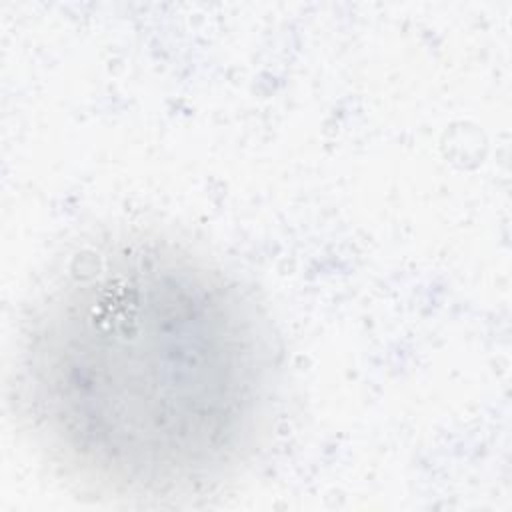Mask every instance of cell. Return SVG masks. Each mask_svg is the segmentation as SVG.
Instances as JSON below:
<instances>
[{
	"label": "cell",
	"instance_id": "1",
	"mask_svg": "<svg viewBox=\"0 0 512 512\" xmlns=\"http://www.w3.org/2000/svg\"><path fill=\"white\" fill-rule=\"evenodd\" d=\"M22 336L32 430L70 480L100 496L206 494L266 430L270 326L234 278L172 240L128 232L78 250Z\"/></svg>",
	"mask_w": 512,
	"mask_h": 512
}]
</instances>
